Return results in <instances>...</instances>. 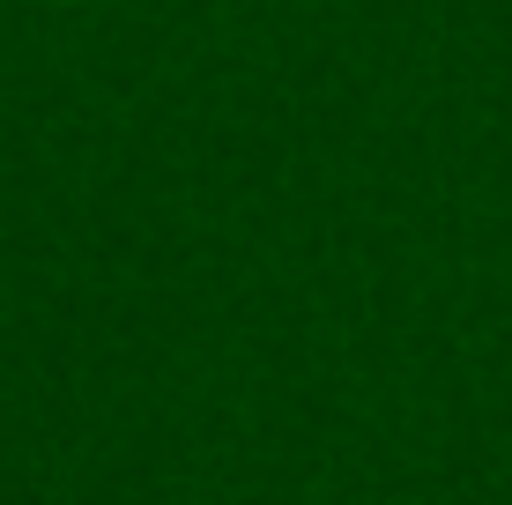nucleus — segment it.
<instances>
[{
  "label": "nucleus",
  "mask_w": 512,
  "mask_h": 505,
  "mask_svg": "<svg viewBox=\"0 0 512 505\" xmlns=\"http://www.w3.org/2000/svg\"><path fill=\"white\" fill-rule=\"evenodd\" d=\"M52 8H97V0H52Z\"/></svg>",
  "instance_id": "f257e3e1"
}]
</instances>
